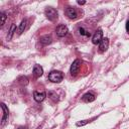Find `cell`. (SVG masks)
<instances>
[{
  "instance_id": "1",
  "label": "cell",
  "mask_w": 129,
  "mask_h": 129,
  "mask_svg": "<svg viewBox=\"0 0 129 129\" xmlns=\"http://www.w3.org/2000/svg\"><path fill=\"white\" fill-rule=\"evenodd\" d=\"M48 80L52 83H60L63 80V74L59 71H51L48 74Z\"/></svg>"
},
{
  "instance_id": "2",
  "label": "cell",
  "mask_w": 129,
  "mask_h": 129,
  "mask_svg": "<svg viewBox=\"0 0 129 129\" xmlns=\"http://www.w3.org/2000/svg\"><path fill=\"white\" fill-rule=\"evenodd\" d=\"M44 14H45L46 18H47L48 20H50V21H55V20L57 19V17H58L57 11H56L54 8H52V7H47V8H45Z\"/></svg>"
},
{
  "instance_id": "3",
  "label": "cell",
  "mask_w": 129,
  "mask_h": 129,
  "mask_svg": "<svg viewBox=\"0 0 129 129\" xmlns=\"http://www.w3.org/2000/svg\"><path fill=\"white\" fill-rule=\"evenodd\" d=\"M80 68H81V60L79 58L75 59L71 66V69H70V73L72 76H77V74L79 73L80 71Z\"/></svg>"
},
{
  "instance_id": "4",
  "label": "cell",
  "mask_w": 129,
  "mask_h": 129,
  "mask_svg": "<svg viewBox=\"0 0 129 129\" xmlns=\"http://www.w3.org/2000/svg\"><path fill=\"white\" fill-rule=\"evenodd\" d=\"M55 32H56V35L58 37H64L68 32H69V29L67 27V25L64 24H59L56 28H55Z\"/></svg>"
},
{
  "instance_id": "5",
  "label": "cell",
  "mask_w": 129,
  "mask_h": 129,
  "mask_svg": "<svg viewBox=\"0 0 129 129\" xmlns=\"http://www.w3.org/2000/svg\"><path fill=\"white\" fill-rule=\"evenodd\" d=\"M102 39H103V31H102V29L96 30V32L92 36V42H93V44H98L99 45V43L102 41Z\"/></svg>"
},
{
  "instance_id": "6",
  "label": "cell",
  "mask_w": 129,
  "mask_h": 129,
  "mask_svg": "<svg viewBox=\"0 0 129 129\" xmlns=\"http://www.w3.org/2000/svg\"><path fill=\"white\" fill-rule=\"evenodd\" d=\"M66 15L70 19H72V20H75V19L78 18V12H77V10L74 7H67V9H66Z\"/></svg>"
},
{
  "instance_id": "7",
  "label": "cell",
  "mask_w": 129,
  "mask_h": 129,
  "mask_svg": "<svg viewBox=\"0 0 129 129\" xmlns=\"http://www.w3.org/2000/svg\"><path fill=\"white\" fill-rule=\"evenodd\" d=\"M1 108L3 110V116H2V119H1V127H3L5 125V123L7 122V120H8L9 112H8V108L6 107V105L4 103H1Z\"/></svg>"
},
{
  "instance_id": "8",
  "label": "cell",
  "mask_w": 129,
  "mask_h": 129,
  "mask_svg": "<svg viewBox=\"0 0 129 129\" xmlns=\"http://www.w3.org/2000/svg\"><path fill=\"white\" fill-rule=\"evenodd\" d=\"M45 97H46V94L44 92H37V91H34L33 92V99L37 103L42 102L45 99Z\"/></svg>"
},
{
  "instance_id": "9",
  "label": "cell",
  "mask_w": 129,
  "mask_h": 129,
  "mask_svg": "<svg viewBox=\"0 0 129 129\" xmlns=\"http://www.w3.org/2000/svg\"><path fill=\"white\" fill-rule=\"evenodd\" d=\"M108 47H109V39L107 37H105L99 43V51L100 52H105L108 49Z\"/></svg>"
},
{
  "instance_id": "10",
  "label": "cell",
  "mask_w": 129,
  "mask_h": 129,
  "mask_svg": "<svg viewBox=\"0 0 129 129\" xmlns=\"http://www.w3.org/2000/svg\"><path fill=\"white\" fill-rule=\"evenodd\" d=\"M33 76L37 79V78H39V77H41L42 75H43V69H42V67L41 66H39V64H35L34 67H33Z\"/></svg>"
},
{
  "instance_id": "11",
  "label": "cell",
  "mask_w": 129,
  "mask_h": 129,
  "mask_svg": "<svg viewBox=\"0 0 129 129\" xmlns=\"http://www.w3.org/2000/svg\"><path fill=\"white\" fill-rule=\"evenodd\" d=\"M82 100L86 103H90V102H93L95 100V95L93 93H86L83 95L82 97Z\"/></svg>"
},
{
  "instance_id": "12",
  "label": "cell",
  "mask_w": 129,
  "mask_h": 129,
  "mask_svg": "<svg viewBox=\"0 0 129 129\" xmlns=\"http://www.w3.org/2000/svg\"><path fill=\"white\" fill-rule=\"evenodd\" d=\"M39 41H40V43L42 44V45H47V44H49V43H51V41H52V38H51V36L50 35H43V36H41L40 37V39H39Z\"/></svg>"
},
{
  "instance_id": "13",
  "label": "cell",
  "mask_w": 129,
  "mask_h": 129,
  "mask_svg": "<svg viewBox=\"0 0 129 129\" xmlns=\"http://www.w3.org/2000/svg\"><path fill=\"white\" fill-rule=\"evenodd\" d=\"M26 24H27V20L26 19H23L20 22V24L18 26V29H17V34L18 35H20V34H22V32H24V30L26 28Z\"/></svg>"
},
{
  "instance_id": "14",
  "label": "cell",
  "mask_w": 129,
  "mask_h": 129,
  "mask_svg": "<svg viewBox=\"0 0 129 129\" xmlns=\"http://www.w3.org/2000/svg\"><path fill=\"white\" fill-rule=\"evenodd\" d=\"M14 32H16V25H15V24H12V25L10 26L9 32H8V34H7V39H8V40H10V39L12 38Z\"/></svg>"
},
{
  "instance_id": "15",
  "label": "cell",
  "mask_w": 129,
  "mask_h": 129,
  "mask_svg": "<svg viewBox=\"0 0 129 129\" xmlns=\"http://www.w3.org/2000/svg\"><path fill=\"white\" fill-rule=\"evenodd\" d=\"M79 33L81 35H84V36H90L91 35V33L88 30H86L84 27H79Z\"/></svg>"
},
{
  "instance_id": "16",
  "label": "cell",
  "mask_w": 129,
  "mask_h": 129,
  "mask_svg": "<svg viewBox=\"0 0 129 129\" xmlns=\"http://www.w3.org/2000/svg\"><path fill=\"white\" fill-rule=\"evenodd\" d=\"M47 95H48V97H49L51 100H53V101H57V100H58V96H57L56 93L53 92V91H49Z\"/></svg>"
},
{
  "instance_id": "17",
  "label": "cell",
  "mask_w": 129,
  "mask_h": 129,
  "mask_svg": "<svg viewBox=\"0 0 129 129\" xmlns=\"http://www.w3.org/2000/svg\"><path fill=\"white\" fill-rule=\"evenodd\" d=\"M0 17H1V22H0V25H1V26H3V25H4V23H5V20H6L7 16H6V14H5L4 12H2V13L0 14Z\"/></svg>"
},
{
  "instance_id": "18",
  "label": "cell",
  "mask_w": 129,
  "mask_h": 129,
  "mask_svg": "<svg viewBox=\"0 0 129 129\" xmlns=\"http://www.w3.org/2000/svg\"><path fill=\"white\" fill-rule=\"evenodd\" d=\"M89 122H91V121L90 120H82V121H80V122L77 123V126H84V125H86Z\"/></svg>"
},
{
  "instance_id": "19",
  "label": "cell",
  "mask_w": 129,
  "mask_h": 129,
  "mask_svg": "<svg viewBox=\"0 0 129 129\" xmlns=\"http://www.w3.org/2000/svg\"><path fill=\"white\" fill-rule=\"evenodd\" d=\"M126 30H127V32L129 33V20L126 22Z\"/></svg>"
},
{
  "instance_id": "20",
  "label": "cell",
  "mask_w": 129,
  "mask_h": 129,
  "mask_svg": "<svg viewBox=\"0 0 129 129\" xmlns=\"http://www.w3.org/2000/svg\"><path fill=\"white\" fill-rule=\"evenodd\" d=\"M78 4H80V5H84V4H86V1H78Z\"/></svg>"
},
{
  "instance_id": "21",
  "label": "cell",
  "mask_w": 129,
  "mask_h": 129,
  "mask_svg": "<svg viewBox=\"0 0 129 129\" xmlns=\"http://www.w3.org/2000/svg\"><path fill=\"white\" fill-rule=\"evenodd\" d=\"M17 129H28L26 126H20V127H18Z\"/></svg>"
}]
</instances>
